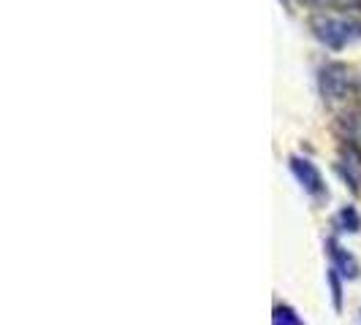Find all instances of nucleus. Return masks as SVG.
Instances as JSON below:
<instances>
[{
    "label": "nucleus",
    "mask_w": 361,
    "mask_h": 325,
    "mask_svg": "<svg viewBox=\"0 0 361 325\" xmlns=\"http://www.w3.org/2000/svg\"><path fill=\"white\" fill-rule=\"evenodd\" d=\"M312 33L329 49H345V46L361 41V22L348 17H315Z\"/></svg>",
    "instance_id": "nucleus-1"
},
{
    "label": "nucleus",
    "mask_w": 361,
    "mask_h": 325,
    "mask_svg": "<svg viewBox=\"0 0 361 325\" xmlns=\"http://www.w3.org/2000/svg\"><path fill=\"white\" fill-rule=\"evenodd\" d=\"M321 92H324V101H329V103L348 101L356 95V76L348 65L331 63L321 71Z\"/></svg>",
    "instance_id": "nucleus-2"
},
{
    "label": "nucleus",
    "mask_w": 361,
    "mask_h": 325,
    "mask_svg": "<svg viewBox=\"0 0 361 325\" xmlns=\"http://www.w3.org/2000/svg\"><path fill=\"white\" fill-rule=\"evenodd\" d=\"M290 171L299 179V184L307 190L310 196H324V179L318 174V168L307 158H290Z\"/></svg>",
    "instance_id": "nucleus-3"
},
{
    "label": "nucleus",
    "mask_w": 361,
    "mask_h": 325,
    "mask_svg": "<svg viewBox=\"0 0 361 325\" xmlns=\"http://www.w3.org/2000/svg\"><path fill=\"white\" fill-rule=\"evenodd\" d=\"M326 247H329V255H331V263H334V271H340L343 276H348V279H356L359 276V263L353 260V255H348L337 244V241H326Z\"/></svg>",
    "instance_id": "nucleus-4"
},
{
    "label": "nucleus",
    "mask_w": 361,
    "mask_h": 325,
    "mask_svg": "<svg viewBox=\"0 0 361 325\" xmlns=\"http://www.w3.org/2000/svg\"><path fill=\"white\" fill-rule=\"evenodd\" d=\"M340 130H343L350 141L361 144V111H350V114H345L343 122H340Z\"/></svg>",
    "instance_id": "nucleus-5"
},
{
    "label": "nucleus",
    "mask_w": 361,
    "mask_h": 325,
    "mask_svg": "<svg viewBox=\"0 0 361 325\" xmlns=\"http://www.w3.org/2000/svg\"><path fill=\"white\" fill-rule=\"evenodd\" d=\"M337 225H340V231H350V234H356L361 228V219L359 215H356V209H343L340 215H337Z\"/></svg>",
    "instance_id": "nucleus-6"
},
{
    "label": "nucleus",
    "mask_w": 361,
    "mask_h": 325,
    "mask_svg": "<svg viewBox=\"0 0 361 325\" xmlns=\"http://www.w3.org/2000/svg\"><path fill=\"white\" fill-rule=\"evenodd\" d=\"M271 325H305L299 320V314L290 307H277L271 314Z\"/></svg>",
    "instance_id": "nucleus-7"
},
{
    "label": "nucleus",
    "mask_w": 361,
    "mask_h": 325,
    "mask_svg": "<svg viewBox=\"0 0 361 325\" xmlns=\"http://www.w3.org/2000/svg\"><path fill=\"white\" fill-rule=\"evenodd\" d=\"M329 279H331V290H334V307L340 309V282H337V274H334V269H331V274H329Z\"/></svg>",
    "instance_id": "nucleus-8"
},
{
    "label": "nucleus",
    "mask_w": 361,
    "mask_h": 325,
    "mask_svg": "<svg viewBox=\"0 0 361 325\" xmlns=\"http://www.w3.org/2000/svg\"><path fill=\"white\" fill-rule=\"evenodd\" d=\"M359 323H361V314H359Z\"/></svg>",
    "instance_id": "nucleus-9"
}]
</instances>
